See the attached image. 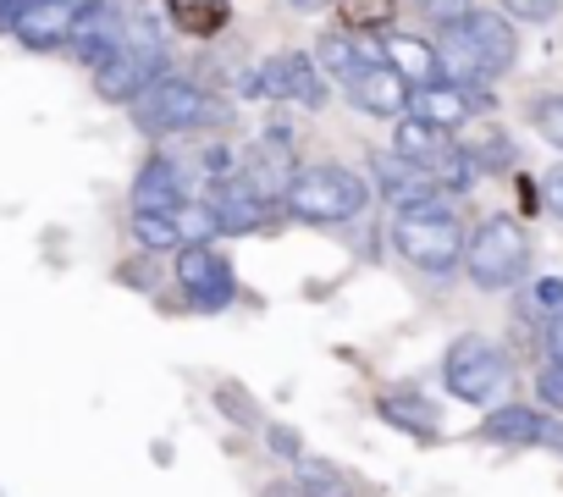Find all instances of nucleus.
I'll use <instances>...</instances> for the list:
<instances>
[{
  "label": "nucleus",
  "mask_w": 563,
  "mask_h": 497,
  "mask_svg": "<svg viewBox=\"0 0 563 497\" xmlns=\"http://www.w3.org/2000/svg\"><path fill=\"white\" fill-rule=\"evenodd\" d=\"M73 18H78L73 0H23V12L12 18V34L29 51H62L73 34Z\"/></svg>",
  "instance_id": "nucleus-12"
},
{
  "label": "nucleus",
  "mask_w": 563,
  "mask_h": 497,
  "mask_svg": "<svg viewBox=\"0 0 563 497\" xmlns=\"http://www.w3.org/2000/svg\"><path fill=\"white\" fill-rule=\"evenodd\" d=\"M299 481H305V492H316V497H343V492H349V486L338 481V470L321 464V459H310V453L299 459Z\"/></svg>",
  "instance_id": "nucleus-29"
},
{
  "label": "nucleus",
  "mask_w": 563,
  "mask_h": 497,
  "mask_svg": "<svg viewBox=\"0 0 563 497\" xmlns=\"http://www.w3.org/2000/svg\"><path fill=\"white\" fill-rule=\"evenodd\" d=\"M294 221H310V227H343V221H360L371 210V183L349 166H299L288 194H282Z\"/></svg>",
  "instance_id": "nucleus-3"
},
{
  "label": "nucleus",
  "mask_w": 563,
  "mask_h": 497,
  "mask_svg": "<svg viewBox=\"0 0 563 497\" xmlns=\"http://www.w3.org/2000/svg\"><path fill=\"white\" fill-rule=\"evenodd\" d=\"M243 183L271 205V199H282V194H288V183H294V161H288V150H282V144H260L254 150V166L243 172Z\"/></svg>",
  "instance_id": "nucleus-20"
},
{
  "label": "nucleus",
  "mask_w": 563,
  "mask_h": 497,
  "mask_svg": "<svg viewBox=\"0 0 563 497\" xmlns=\"http://www.w3.org/2000/svg\"><path fill=\"white\" fill-rule=\"evenodd\" d=\"M133 128L150 133V139H166V133H199V128H221L227 122V106L216 95H205L199 84L177 78V73H161L155 84H144L133 100Z\"/></svg>",
  "instance_id": "nucleus-2"
},
{
  "label": "nucleus",
  "mask_w": 563,
  "mask_h": 497,
  "mask_svg": "<svg viewBox=\"0 0 563 497\" xmlns=\"http://www.w3.org/2000/svg\"><path fill=\"white\" fill-rule=\"evenodd\" d=\"M382 415H387L393 426H409L415 437H437V409H431L426 398H415V393H387V398H382Z\"/></svg>",
  "instance_id": "nucleus-24"
},
{
  "label": "nucleus",
  "mask_w": 563,
  "mask_h": 497,
  "mask_svg": "<svg viewBox=\"0 0 563 497\" xmlns=\"http://www.w3.org/2000/svg\"><path fill=\"white\" fill-rule=\"evenodd\" d=\"M453 29H459V40L470 45V56L481 62L486 84L503 78V73L519 62V34H514V23H508L503 12H470V18L453 23Z\"/></svg>",
  "instance_id": "nucleus-9"
},
{
  "label": "nucleus",
  "mask_w": 563,
  "mask_h": 497,
  "mask_svg": "<svg viewBox=\"0 0 563 497\" xmlns=\"http://www.w3.org/2000/svg\"><path fill=\"white\" fill-rule=\"evenodd\" d=\"M393 150L404 155V161H437L442 150H448V133L442 128H431V122H420V117H393Z\"/></svg>",
  "instance_id": "nucleus-21"
},
{
  "label": "nucleus",
  "mask_w": 563,
  "mask_h": 497,
  "mask_svg": "<svg viewBox=\"0 0 563 497\" xmlns=\"http://www.w3.org/2000/svg\"><path fill=\"white\" fill-rule=\"evenodd\" d=\"M18 12H23V0H0V29H12Z\"/></svg>",
  "instance_id": "nucleus-37"
},
{
  "label": "nucleus",
  "mask_w": 563,
  "mask_h": 497,
  "mask_svg": "<svg viewBox=\"0 0 563 497\" xmlns=\"http://www.w3.org/2000/svg\"><path fill=\"white\" fill-rule=\"evenodd\" d=\"M294 12H321V7H332V0H288Z\"/></svg>",
  "instance_id": "nucleus-38"
},
{
  "label": "nucleus",
  "mask_w": 563,
  "mask_h": 497,
  "mask_svg": "<svg viewBox=\"0 0 563 497\" xmlns=\"http://www.w3.org/2000/svg\"><path fill=\"white\" fill-rule=\"evenodd\" d=\"M426 172H431V183H437L442 194H464V188L475 183V172H481V166H475V161H470V155H464V150L448 139V150H442L437 161H426Z\"/></svg>",
  "instance_id": "nucleus-23"
},
{
  "label": "nucleus",
  "mask_w": 563,
  "mask_h": 497,
  "mask_svg": "<svg viewBox=\"0 0 563 497\" xmlns=\"http://www.w3.org/2000/svg\"><path fill=\"white\" fill-rule=\"evenodd\" d=\"M371 166H376V188H382V199H387L393 210H404V205H415V199H426V194H442V188L431 183V172H426L420 161H404L398 150L376 155Z\"/></svg>",
  "instance_id": "nucleus-14"
},
{
  "label": "nucleus",
  "mask_w": 563,
  "mask_h": 497,
  "mask_svg": "<svg viewBox=\"0 0 563 497\" xmlns=\"http://www.w3.org/2000/svg\"><path fill=\"white\" fill-rule=\"evenodd\" d=\"M536 393H541V404L563 409V365H552V360H547V371L536 376Z\"/></svg>",
  "instance_id": "nucleus-33"
},
{
  "label": "nucleus",
  "mask_w": 563,
  "mask_h": 497,
  "mask_svg": "<svg viewBox=\"0 0 563 497\" xmlns=\"http://www.w3.org/2000/svg\"><path fill=\"white\" fill-rule=\"evenodd\" d=\"M486 437H492V442L563 448V426H558V420H547V415H536V409H519V404H508V409H492V415H486Z\"/></svg>",
  "instance_id": "nucleus-17"
},
{
  "label": "nucleus",
  "mask_w": 563,
  "mask_h": 497,
  "mask_svg": "<svg viewBox=\"0 0 563 497\" xmlns=\"http://www.w3.org/2000/svg\"><path fill=\"white\" fill-rule=\"evenodd\" d=\"M188 199V177H183V166L177 161H166V155H150L144 161V172L133 177V210H177Z\"/></svg>",
  "instance_id": "nucleus-15"
},
{
  "label": "nucleus",
  "mask_w": 563,
  "mask_h": 497,
  "mask_svg": "<svg viewBox=\"0 0 563 497\" xmlns=\"http://www.w3.org/2000/svg\"><path fill=\"white\" fill-rule=\"evenodd\" d=\"M464 227L448 210V194H426L404 210H393V248L426 277H448L464 266Z\"/></svg>",
  "instance_id": "nucleus-1"
},
{
  "label": "nucleus",
  "mask_w": 563,
  "mask_h": 497,
  "mask_svg": "<svg viewBox=\"0 0 563 497\" xmlns=\"http://www.w3.org/2000/svg\"><path fill=\"white\" fill-rule=\"evenodd\" d=\"M371 62H387L382 45H371L365 34H349V29H343V34H327V40L316 45V67H321L327 78H343V84H349L360 67H371Z\"/></svg>",
  "instance_id": "nucleus-18"
},
{
  "label": "nucleus",
  "mask_w": 563,
  "mask_h": 497,
  "mask_svg": "<svg viewBox=\"0 0 563 497\" xmlns=\"http://www.w3.org/2000/svg\"><path fill=\"white\" fill-rule=\"evenodd\" d=\"M382 56H387V67H393L409 89H420V84H437V78H442V62H437V45H431V40H415V34H387Z\"/></svg>",
  "instance_id": "nucleus-19"
},
{
  "label": "nucleus",
  "mask_w": 563,
  "mask_h": 497,
  "mask_svg": "<svg viewBox=\"0 0 563 497\" xmlns=\"http://www.w3.org/2000/svg\"><path fill=\"white\" fill-rule=\"evenodd\" d=\"M525 305H530V316H547V321H552V316L563 310V283H558V277H541Z\"/></svg>",
  "instance_id": "nucleus-31"
},
{
  "label": "nucleus",
  "mask_w": 563,
  "mask_h": 497,
  "mask_svg": "<svg viewBox=\"0 0 563 497\" xmlns=\"http://www.w3.org/2000/svg\"><path fill=\"white\" fill-rule=\"evenodd\" d=\"M464 272L475 288L486 294H503L514 283H525L530 272V232L514 221V216H492L475 227V238L464 243Z\"/></svg>",
  "instance_id": "nucleus-4"
},
{
  "label": "nucleus",
  "mask_w": 563,
  "mask_h": 497,
  "mask_svg": "<svg viewBox=\"0 0 563 497\" xmlns=\"http://www.w3.org/2000/svg\"><path fill=\"white\" fill-rule=\"evenodd\" d=\"M547 360H552V365H563V310L547 321Z\"/></svg>",
  "instance_id": "nucleus-35"
},
{
  "label": "nucleus",
  "mask_w": 563,
  "mask_h": 497,
  "mask_svg": "<svg viewBox=\"0 0 563 497\" xmlns=\"http://www.w3.org/2000/svg\"><path fill=\"white\" fill-rule=\"evenodd\" d=\"M177 283H183V294H188L199 310H227L232 294H238L227 255H216L210 243H183V248H177Z\"/></svg>",
  "instance_id": "nucleus-8"
},
{
  "label": "nucleus",
  "mask_w": 563,
  "mask_h": 497,
  "mask_svg": "<svg viewBox=\"0 0 563 497\" xmlns=\"http://www.w3.org/2000/svg\"><path fill=\"white\" fill-rule=\"evenodd\" d=\"M172 221H177V238H183V243H210V238H216V210H210V199H183V205L172 210Z\"/></svg>",
  "instance_id": "nucleus-27"
},
{
  "label": "nucleus",
  "mask_w": 563,
  "mask_h": 497,
  "mask_svg": "<svg viewBox=\"0 0 563 497\" xmlns=\"http://www.w3.org/2000/svg\"><path fill=\"white\" fill-rule=\"evenodd\" d=\"M442 382L459 404H475V409H492L503 404V393L514 387V365L497 343L486 338H459L442 360Z\"/></svg>",
  "instance_id": "nucleus-5"
},
{
  "label": "nucleus",
  "mask_w": 563,
  "mask_h": 497,
  "mask_svg": "<svg viewBox=\"0 0 563 497\" xmlns=\"http://www.w3.org/2000/svg\"><path fill=\"white\" fill-rule=\"evenodd\" d=\"M73 7H89V0H73Z\"/></svg>",
  "instance_id": "nucleus-39"
},
{
  "label": "nucleus",
  "mask_w": 563,
  "mask_h": 497,
  "mask_svg": "<svg viewBox=\"0 0 563 497\" xmlns=\"http://www.w3.org/2000/svg\"><path fill=\"white\" fill-rule=\"evenodd\" d=\"M349 34H387L398 18V0H332Z\"/></svg>",
  "instance_id": "nucleus-22"
},
{
  "label": "nucleus",
  "mask_w": 563,
  "mask_h": 497,
  "mask_svg": "<svg viewBox=\"0 0 563 497\" xmlns=\"http://www.w3.org/2000/svg\"><path fill=\"white\" fill-rule=\"evenodd\" d=\"M530 122H536V133H541L552 150H563V95H541V100H530Z\"/></svg>",
  "instance_id": "nucleus-28"
},
{
  "label": "nucleus",
  "mask_w": 563,
  "mask_h": 497,
  "mask_svg": "<svg viewBox=\"0 0 563 497\" xmlns=\"http://www.w3.org/2000/svg\"><path fill=\"white\" fill-rule=\"evenodd\" d=\"M177 29L194 34V40H210V34L227 29V7H221V0H183V7H177Z\"/></svg>",
  "instance_id": "nucleus-26"
},
{
  "label": "nucleus",
  "mask_w": 563,
  "mask_h": 497,
  "mask_svg": "<svg viewBox=\"0 0 563 497\" xmlns=\"http://www.w3.org/2000/svg\"><path fill=\"white\" fill-rule=\"evenodd\" d=\"M271 448H276V453H282V459H305V453H299V442H294V437H288V431H282V426H276V431H271Z\"/></svg>",
  "instance_id": "nucleus-36"
},
{
  "label": "nucleus",
  "mask_w": 563,
  "mask_h": 497,
  "mask_svg": "<svg viewBox=\"0 0 563 497\" xmlns=\"http://www.w3.org/2000/svg\"><path fill=\"white\" fill-rule=\"evenodd\" d=\"M133 238L150 248V255H172V248H183L177 221L166 210H133Z\"/></svg>",
  "instance_id": "nucleus-25"
},
{
  "label": "nucleus",
  "mask_w": 563,
  "mask_h": 497,
  "mask_svg": "<svg viewBox=\"0 0 563 497\" xmlns=\"http://www.w3.org/2000/svg\"><path fill=\"white\" fill-rule=\"evenodd\" d=\"M475 7L470 0H420V18L431 23V29H453V23H464Z\"/></svg>",
  "instance_id": "nucleus-30"
},
{
  "label": "nucleus",
  "mask_w": 563,
  "mask_h": 497,
  "mask_svg": "<svg viewBox=\"0 0 563 497\" xmlns=\"http://www.w3.org/2000/svg\"><path fill=\"white\" fill-rule=\"evenodd\" d=\"M541 205L563 221V166H552V172H547V183H541Z\"/></svg>",
  "instance_id": "nucleus-34"
},
{
  "label": "nucleus",
  "mask_w": 563,
  "mask_h": 497,
  "mask_svg": "<svg viewBox=\"0 0 563 497\" xmlns=\"http://www.w3.org/2000/svg\"><path fill=\"white\" fill-rule=\"evenodd\" d=\"M249 95H260V100H294V106L321 111L327 106V73L305 51H282V56H271V62L254 67Z\"/></svg>",
  "instance_id": "nucleus-7"
},
{
  "label": "nucleus",
  "mask_w": 563,
  "mask_h": 497,
  "mask_svg": "<svg viewBox=\"0 0 563 497\" xmlns=\"http://www.w3.org/2000/svg\"><path fill=\"white\" fill-rule=\"evenodd\" d=\"M349 100L371 117H404L409 111V84L387 67V62H371L349 78Z\"/></svg>",
  "instance_id": "nucleus-13"
},
{
  "label": "nucleus",
  "mask_w": 563,
  "mask_h": 497,
  "mask_svg": "<svg viewBox=\"0 0 563 497\" xmlns=\"http://www.w3.org/2000/svg\"><path fill=\"white\" fill-rule=\"evenodd\" d=\"M122 34H128V23H122V12L111 7V0H89V7H78V18H73L67 51L95 67V62H106L122 45Z\"/></svg>",
  "instance_id": "nucleus-11"
},
{
  "label": "nucleus",
  "mask_w": 563,
  "mask_h": 497,
  "mask_svg": "<svg viewBox=\"0 0 563 497\" xmlns=\"http://www.w3.org/2000/svg\"><path fill=\"white\" fill-rule=\"evenodd\" d=\"M497 7H503L508 18H519V23H547V18H558V0H497Z\"/></svg>",
  "instance_id": "nucleus-32"
},
{
  "label": "nucleus",
  "mask_w": 563,
  "mask_h": 497,
  "mask_svg": "<svg viewBox=\"0 0 563 497\" xmlns=\"http://www.w3.org/2000/svg\"><path fill=\"white\" fill-rule=\"evenodd\" d=\"M166 73V40L155 34V29H128L122 34V45L106 56V62H95V95L106 100V106H128L144 84H155Z\"/></svg>",
  "instance_id": "nucleus-6"
},
{
  "label": "nucleus",
  "mask_w": 563,
  "mask_h": 497,
  "mask_svg": "<svg viewBox=\"0 0 563 497\" xmlns=\"http://www.w3.org/2000/svg\"><path fill=\"white\" fill-rule=\"evenodd\" d=\"M210 210H216V232L221 238H243V232H260L265 227V199L249 183H238V177L210 194Z\"/></svg>",
  "instance_id": "nucleus-16"
},
{
  "label": "nucleus",
  "mask_w": 563,
  "mask_h": 497,
  "mask_svg": "<svg viewBox=\"0 0 563 497\" xmlns=\"http://www.w3.org/2000/svg\"><path fill=\"white\" fill-rule=\"evenodd\" d=\"M481 106H492L486 89H459V84H448V78L409 89V117H420V122H431V128H442V133L470 128V117H475Z\"/></svg>",
  "instance_id": "nucleus-10"
}]
</instances>
